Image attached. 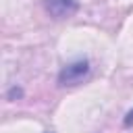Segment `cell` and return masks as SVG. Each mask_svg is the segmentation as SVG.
Masks as SVG:
<instances>
[{
  "instance_id": "cell-1",
  "label": "cell",
  "mask_w": 133,
  "mask_h": 133,
  "mask_svg": "<svg viewBox=\"0 0 133 133\" xmlns=\"http://www.w3.org/2000/svg\"><path fill=\"white\" fill-rule=\"evenodd\" d=\"M89 75V62L85 58L81 60H73L69 64H64L58 73V83L62 87H73V85H79L83 83V79Z\"/></svg>"
},
{
  "instance_id": "cell-2",
  "label": "cell",
  "mask_w": 133,
  "mask_h": 133,
  "mask_svg": "<svg viewBox=\"0 0 133 133\" xmlns=\"http://www.w3.org/2000/svg\"><path fill=\"white\" fill-rule=\"evenodd\" d=\"M46 10L54 19H69L79 10V0H44Z\"/></svg>"
},
{
  "instance_id": "cell-3",
  "label": "cell",
  "mask_w": 133,
  "mask_h": 133,
  "mask_svg": "<svg viewBox=\"0 0 133 133\" xmlns=\"http://www.w3.org/2000/svg\"><path fill=\"white\" fill-rule=\"evenodd\" d=\"M123 125H125V127H131V125H133V110H129V112H127V116H125Z\"/></svg>"
}]
</instances>
